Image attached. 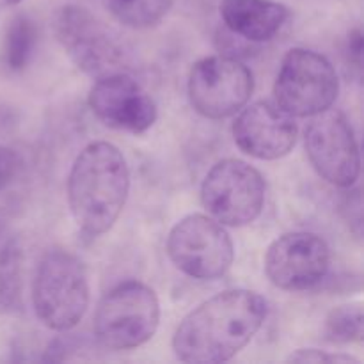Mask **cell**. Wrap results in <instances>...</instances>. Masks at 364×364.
I'll use <instances>...</instances> for the list:
<instances>
[{
  "label": "cell",
  "mask_w": 364,
  "mask_h": 364,
  "mask_svg": "<svg viewBox=\"0 0 364 364\" xmlns=\"http://www.w3.org/2000/svg\"><path fill=\"white\" fill-rule=\"evenodd\" d=\"M252 91V71L235 57H205L188 73L187 92L192 109L208 119L238 114L247 105Z\"/></svg>",
  "instance_id": "9c48e42d"
},
{
  "label": "cell",
  "mask_w": 364,
  "mask_h": 364,
  "mask_svg": "<svg viewBox=\"0 0 364 364\" xmlns=\"http://www.w3.org/2000/svg\"><path fill=\"white\" fill-rule=\"evenodd\" d=\"M219 11L228 31L251 43L274 39L290 18L288 7L274 0H220Z\"/></svg>",
  "instance_id": "5bb4252c"
},
{
  "label": "cell",
  "mask_w": 364,
  "mask_h": 364,
  "mask_svg": "<svg viewBox=\"0 0 364 364\" xmlns=\"http://www.w3.org/2000/svg\"><path fill=\"white\" fill-rule=\"evenodd\" d=\"M92 114L114 130L144 134L156 121V103L128 71L96 78L89 91Z\"/></svg>",
  "instance_id": "7c38bea8"
},
{
  "label": "cell",
  "mask_w": 364,
  "mask_h": 364,
  "mask_svg": "<svg viewBox=\"0 0 364 364\" xmlns=\"http://www.w3.org/2000/svg\"><path fill=\"white\" fill-rule=\"evenodd\" d=\"M89 301L91 290L84 263L63 249L46 252L32 284V306L43 326L55 333L71 331L87 313Z\"/></svg>",
  "instance_id": "3957f363"
},
{
  "label": "cell",
  "mask_w": 364,
  "mask_h": 364,
  "mask_svg": "<svg viewBox=\"0 0 364 364\" xmlns=\"http://www.w3.org/2000/svg\"><path fill=\"white\" fill-rule=\"evenodd\" d=\"M348 57V63L355 68L359 75L363 70V32L361 28H354L350 31L347 38V48H345Z\"/></svg>",
  "instance_id": "44dd1931"
},
{
  "label": "cell",
  "mask_w": 364,
  "mask_h": 364,
  "mask_svg": "<svg viewBox=\"0 0 364 364\" xmlns=\"http://www.w3.org/2000/svg\"><path fill=\"white\" fill-rule=\"evenodd\" d=\"M21 263L20 240L13 228L0 219V315H9L20 308Z\"/></svg>",
  "instance_id": "9a60e30c"
},
{
  "label": "cell",
  "mask_w": 364,
  "mask_h": 364,
  "mask_svg": "<svg viewBox=\"0 0 364 364\" xmlns=\"http://www.w3.org/2000/svg\"><path fill=\"white\" fill-rule=\"evenodd\" d=\"M36 41H38V31L34 21L25 14H18L11 20L4 41V59L9 70L20 71L31 60L34 53Z\"/></svg>",
  "instance_id": "e0dca14e"
},
{
  "label": "cell",
  "mask_w": 364,
  "mask_h": 364,
  "mask_svg": "<svg viewBox=\"0 0 364 364\" xmlns=\"http://www.w3.org/2000/svg\"><path fill=\"white\" fill-rule=\"evenodd\" d=\"M267 185L262 173L237 159L217 162L201 185L203 206L223 226L255 223L265 205Z\"/></svg>",
  "instance_id": "52a82bcc"
},
{
  "label": "cell",
  "mask_w": 364,
  "mask_h": 364,
  "mask_svg": "<svg viewBox=\"0 0 364 364\" xmlns=\"http://www.w3.org/2000/svg\"><path fill=\"white\" fill-rule=\"evenodd\" d=\"M167 255L185 276L213 281L233 265L235 247L223 224L213 217L192 213L173 226L167 237Z\"/></svg>",
  "instance_id": "ba28073f"
},
{
  "label": "cell",
  "mask_w": 364,
  "mask_h": 364,
  "mask_svg": "<svg viewBox=\"0 0 364 364\" xmlns=\"http://www.w3.org/2000/svg\"><path fill=\"white\" fill-rule=\"evenodd\" d=\"M130 192V169L117 146L98 141L75 159L68 178L71 215L82 233L96 238L119 219Z\"/></svg>",
  "instance_id": "7a4b0ae2"
},
{
  "label": "cell",
  "mask_w": 364,
  "mask_h": 364,
  "mask_svg": "<svg viewBox=\"0 0 364 364\" xmlns=\"http://www.w3.org/2000/svg\"><path fill=\"white\" fill-rule=\"evenodd\" d=\"M23 167V156L16 148L0 142V194L16 180Z\"/></svg>",
  "instance_id": "ffe728a7"
},
{
  "label": "cell",
  "mask_w": 364,
  "mask_h": 364,
  "mask_svg": "<svg viewBox=\"0 0 364 364\" xmlns=\"http://www.w3.org/2000/svg\"><path fill=\"white\" fill-rule=\"evenodd\" d=\"M340 92L336 70L322 53L291 48L283 57L274 98L291 117H313L334 105Z\"/></svg>",
  "instance_id": "8992f818"
},
{
  "label": "cell",
  "mask_w": 364,
  "mask_h": 364,
  "mask_svg": "<svg viewBox=\"0 0 364 364\" xmlns=\"http://www.w3.org/2000/svg\"><path fill=\"white\" fill-rule=\"evenodd\" d=\"M21 0H7V4H9V6H16V4H20Z\"/></svg>",
  "instance_id": "7402d4cb"
},
{
  "label": "cell",
  "mask_w": 364,
  "mask_h": 364,
  "mask_svg": "<svg viewBox=\"0 0 364 364\" xmlns=\"http://www.w3.org/2000/svg\"><path fill=\"white\" fill-rule=\"evenodd\" d=\"M53 34L78 66L92 78L128 71V53L119 39L85 7L68 4L52 20Z\"/></svg>",
  "instance_id": "5b68a950"
},
{
  "label": "cell",
  "mask_w": 364,
  "mask_h": 364,
  "mask_svg": "<svg viewBox=\"0 0 364 364\" xmlns=\"http://www.w3.org/2000/svg\"><path fill=\"white\" fill-rule=\"evenodd\" d=\"M160 323V302L155 290L141 281H124L103 295L96 308L95 336L114 352L148 343Z\"/></svg>",
  "instance_id": "277c9868"
},
{
  "label": "cell",
  "mask_w": 364,
  "mask_h": 364,
  "mask_svg": "<svg viewBox=\"0 0 364 364\" xmlns=\"http://www.w3.org/2000/svg\"><path fill=\"white\" fill-rule=\"evenodd\" d=\"M267 311V301L256 291H220L181 320L173 336L174 355L188 364L230 361L258 334Z\"/></svg>",
  "instance_id": "6da1fadb"
},
{
  "label": "cell",
  "mask_w": 364,
  "mask_h": 364,
  "mask_svg": "<svg viewBox=\"0 0 364 364\" xmlns=\"http://www.w3.org/2000/svg\"><path fill=\"white\" fill-rule=\"evenodd\" d=\"M306 153L322 180L350 188L361 174V155L352 124L343 112L327 109L313 116L306 128Z\"/></svg>",
  "instance_id": "30bf717a"
},
{
  "label": "cell",
  "mask_w": 364,
  "mask_h": 364,
  "mask_svg": "<svg viewBox=\"0 0 364 364\" xmlns=\"http://www.w3.org/2000/svg\"><path fill=\"white\" fill-rule=\"evenodd\" d=\"M288 363L301 364H361L350 354H341V352H323L318 348H301L288 355Z\"/></svg>",
  "instance_id": "d6986e66"
},
{
  "label": "cell",
  "mask_w": 364,
  "mask_h": 364,
  "mask_svg": "<svg viewBox=\"0 0 364 364\" xmlns=\"http://www.w3.org/2000/svg\"><path fill=\"white\" fill-rule=\"evenodd\" d=\"M231 130L238 149L258 160L283 159L297 142L295 121L269 102H256L240 110Z\"/></svg>",
  "instance_id": "4fadbf2b"
},
{
  "label": "cell",
  "mask_w": 364,
  "mask_h": 364,
  "mask_svg": "<svg viewBox=\"0 0 364 364\" xmlns=\"http://www.w3.org/2000/svg\"><path fill=\"white\" fill-rule=\"evenodd\" d=\"M331 249L320 235L291 231L270 244L265 255V274L276 288L287 291L311 290L326 279Z\"/></svg>",
  "instance_id": "8fae6325"
},
{
  "label": "cell",
  "mask_w": 364,
  "mask_h": 364,
  "mask_svg": "<svg viewBox=\"0 0 364 364\" xmlns=\"http://www.w3.org/2000/svg\"><path fill=\"white\" fill-rule=\"evenodd\" d=\"M364 315L363 306L343 304L334 308L323 323V338L333 345H350L363 341Z\"/></svg>",
  "instance_id": "ac0fdd59"
},
{
  "label": "cell",
  "mask_w": 364,
  "mask_h": 364,
  "mask_svg": "<svg viewBox=\"0 0 364 364\" xmlns=\"http://www.w3.org/2000/svg\"><path fill=\"white\" fill-rule=\"evenodd\" d=\"M109 13L130 28H149L160 23L174 0H103Z\"/></svg>",
  "instance_id": "2e32d148"
}]
</instances>
